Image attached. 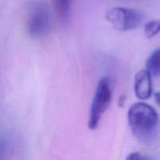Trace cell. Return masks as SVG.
<instances>
[{"mask_svg":"<svg viewBox=\"0 0 160 160\" xmlns=\"http://www.w3.org/2000/svg\"><path fill=\"white\" fill-rule=\"evenodd\" d=\"M126 160H153L148 156L142 155L139 152H132L129 154Z\"/></svg>","mask_w":160,"mask_h":160,"instance_id":"9","label":"cell"},{"mask_svg":"<svg viewBox=\"0 0 160 160\" xmlns=\"http://www.w3.org/2000/svg\"><path fill=\"white\" fill-rule=\"evenodd\" d=\"M128 119L135 137L143 143H149L155 135L159 121V114L156 109L145 102H136L129 108Z\"/></svg>","mask_w":160,"mask_h":160,"instance_id":"1","label":"cell"},{"mask_svg":"<svg viewBox=\"0 0 160 160\" xmlns=\"http://www.w3.org/2000/svg\"><path fill=\"white\" fill-rule=\"evenodd\" d=\"M52 16L48 5L43 1L35 0L29 5L26 20L28 34L33 38L47 35L51 30Z\"/></svg>","mask_w":160,"mask_h":160,"instance_id":"2","label":"cell"},{"mask_svg":"<svg viewBox=\"0 0 160 160\" xmlns=\"http://www.w3.org/2000/svg\"><path fill=\"white\" fill-rule=\"evenodd\" d=\"M53 9L59 19L67 20L70 13V0H52Z\"/></svg>","mask_w":160,"mask_h":160,"instance_id":"7","label":"cell"},{"mask_svg":"<svg viewBox=\"0 0 160 160\" xmlns=\"http://www.w3.org/2000/svg\"><path fill=\"white\" fill-rule=\"evenodd\" d=\"M125 102V96H123V95H122L121 97H120V106H122L123 105V103Z\"/></svg>","mask_w":160,"mask_h":160,"instance_id":"11","label":"cell"},{"mask_svg":"<svg viewBox=\"0 0 160 160\" xmlns=\"http://www.w3.org/2000/svg\"><path fill=\"white\" fill-rule=\"evenodd\" d=\"M112 98V85L110 80L103 78L98 81L90 109L88 128L90 130L97 129L103 114L109 108Z\"/></svg>","mask_w":160,"mask_h":160,"instance_id":"3","label":"cell"},{"mask_svg":"<svg viewBox=\"0 0 160 160\" xmlns=\"http://www.w3.org/2000/svg\"><path fill=\"white\" fill-rule=\"evenodd\" d=\"M146 70L152 76L160 74V48L155 50L146 61Z\"/></svg>","mask_w":160,"mask_h":160,"instance_id":"6","label":"cell"},{"mask_svg":"<svg viewBox=\"0 0 160 160\" xmlns=\"http://www.w3.org/2000/svg\"><path fill=\"white\" fill-rule=\"evenodd\" d=\"M106 18L117 31H129L142 24L144 15L140 11L134 9L115 7L108 11Z\"/></svg>","mask_w":160,"mask_h":160,"instance_id":"4","label":"cell"},{"mask_svg":"<svg viewBox=\"0 0 160 160\" xmlns=\"http://www.w3.org/2000/svg\"><path fill=\"white\" fill-rule=\"evenodd\" d=\"M145 35L147 38H152L160 33V20L148 21L145 25Z\"/></svg>","mask_w":160,"mask_h":160,"instance_id":"8","label":"cell"},{"mask_svg":"<svg viewBox=\"0 0 160 160\" xmlns=\"http://www.w3.org/2000/svg\"><path fill=\"white\" fill-rule=\"evenodd\" d=\"M155 100H156V102L160 106V92H156L155 94Z\"/></svg>","mask_w":160,"mask_h":160,"instance_id":"10","label":"cell"},{"mask_svg":"<svg viewBox=\"0 0 160 160\" xmlns=\"http://www.w3.org/2000/svg\"><path fill=\"white\" fill-rule=\"evenodd\" d=\"M134 90L136 97L140 100H147L152 95V74L145 70H139L134 76Z\"/></svg>","mask_w":160,"mask_h":160,"instance_id":"5","label":"cell"}]
</instances>
